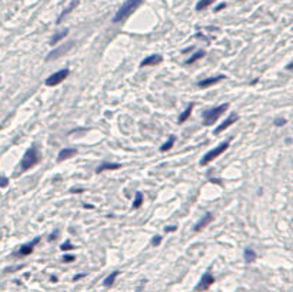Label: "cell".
Returning a JSON list of instances; mask_svg holds the SVG:
<instances>
[{
  "label": "cell",
  "instance_id": "obj_22",
  "mask_svg": "<svg viewBox=\"0 0 293 292\" xmlns=\"http://www.w3.org/2000/svg\"><path fill=\"white\" fill-rule=\"evenodd\" d=\"M142 202H143V195H142V192H137V194H136V199H135V202H133V208L137 209L142 205Z\"/></svg>",
  "mask_w": 293,
  "mask_h": 292
},
{
  "label": "cell",
  "instance_id": "obj_28",
  "mask_svg": "<svg viewBox=\"0 0 293 292\" xmlns=\"http://www.w3.org/2000/svg\"><path fill=\"white\" fill-rule=\"evenodd\" d=\"M160 241H162V238H160V236H155V239L152 241V244L153 245H159V244H160Z\"/></svg>",
  "mask_w": 293,
  "mask_h": 292
},
{
  "label": "cell",
  "instance_id": "obj_24",
  "mask_svg": "<svg viewBox=\"0 0 293 292\" xmlns=\"http://www.w3.org/2000/svg\"><path fill=\"white\" fill-rule=\"evenodd\" d=\"M9 185V179L4 176H0V188H6Z\"/></svg>",
  "mask_w": 293,
  "mask_h": 292
},
{
  "label": "cell",
  "instance_id": "obj_26",
  "mask_svg": "<svg viewBox=\"0 0 293 292\" xmlns=\"http://www.w3.org/2000/svg\"><path fill=\"white\" fill-rule=\"evenodd\" d=\"M285 123H286V119H276L275 120V125L276 126H283Z\"/></svg>",
  "mask_w": 293,
  "mask_h": 292
},
{
  "label": "cell",
  "instance_id": "obj_7",
  "mask_svg": "<svg viewBox=\"0 0 293 292\" xmlns=\"http://www.w3.org/2000/svg\"><path fill=\"white\" fill-rule=\"evenodd\" d=\"M39 241H40V238H34L32 242H29V244H24L20 246V249L16 252V255H19V256H26V255H30L32 252H33L34 246H36L37 244H39Z\"/></svg>",
  "mask_w": 293,
  "mask_h": 292
},
{
  "label": "cell",
  "instance_id": "obj_8",
  "mask_svg": "<svg viewBox=\"0 0 293 292\" xmlns=\"http://www.w3.org/2000/svg\"><path fill=\"white\" fill-rule=\"evenodd\" d=\"M72 48H73V43H72V42H70V43H67V44H66V46H64V44H63V46H60V48H59V49H56V50L50 52V53H49V56H47V58H46V60H53V59H57V58H60L62 54L67 53V52L70 50Z\"/></svg>",
  "mask_w": 293,
  "mask_h": 292
},
{
  "label": "cell",
  "instance_id": "obj_12",
  "mask_svg": "<svg viewBox=\"0 0 293 292\" xmlns=\"http://www.w3.org/2000/svg\"><path fill=\"white\" fill-rule=\"evenodd\" d=\"M212 221H213V215H212V214H206L205 216H203L202 219H200V221L197 222V224H196V226H195V231H196V232L202 231L203 228H205L206 225H209Z\"/></svg>",
  "mask_w": 293,
  "mask_h": 292
},
{
  "label": "cell",
  "instance_id": "obj_5",
  "mask_svg": "<svg viewBox=\"0 0 293 292\" xmlns=\"http://www.w3.org/2000/svg\"><path fill=\"white\" fill-rule=\"evenodd\" d=\"M69 76V69H63V70H59L53 75H50L46 79V86H56L59 83L64 80V79Z\"/></svg>",
  "mask_w": 293,
  "mask_h": 292
},
{
  "label": "cell",
  "instance_id": "obj_30",
  "mask_svg": "<svg viewBox=\"0 0 293 292\" xmlns=\"http://www.w3.org/2000/svg\"><path fill=\"white\" fill-rule=\"evenodd\" d=\"M175 229H176V228H175V226H170V228H166V232H167V231H175Z\"/></svg>",
  "mask_w": 293,
  "mask_h": 292
},
{
  "label": "cell",
  "instance_id": "obj_9",
  "mask_svg": "<svg viewBox=\"0 0 293 292\" xmlns=\"http://www.w3.org/2000/svg\"><path fill=\"white\" fill-rule=\"evenodd\" d=\"M237 119H239V116L236 115V113H232V115H230L229 118H227V119H226L225 122L222 123V125H220V126H217V128H216L215 133H220V132H223V130H225V129H227L229 126H232L233 123H236V120H237Z\"/></svg>",
  "mask_w": 293,
  "mask_h": 292
},
{
  "label": "cell",
  "instance_id": "obj_16",
  "mask_svg": "<svg viewBox=\"0 0 293 292\" xmlns=\"http://www.w3.org/2000/svg\"><path fill=\"white\" fill-rule=\"evenodd\" d=\"M67 33H69V29H64V30H62V32H59V33H56L53 36V38L50 39V44H56V43H59V42L62 40V39H64L66 36H67Z\"/></svg>",
  "mask_w": 293,
  "mask_h": 292
},
{
  "label": "cell",
  "instance_id": "obj_3",
  "mask_svg": "<svg viewBox=\"0 0 293 292\" xmlns=\"http://www.w3.org/2000/svg\"><path fill=\"white\" fill-rule=\"evenodd\" d=\"M227 108H229V105L225 103V105H220V106H217V108H213V109H210V110H207V112H205V115H203V123H205L206 126L213 125V123L223 115V112H225Z\"/></svg>",
  "mask_w": 293,
  "mask_h": 292
},
{
  "label": "cell",
  "instance_id": "obj_17",
  "mask_svg": "<svg viewBox=\"0 0 293 292\" xmlns=\"http://www.w3.org/2000/svg\"><path fill=\"white\" fill-rule=\"evenodd\" d=\"M117 275H119V271H115V272H112L110 275L107 276V278L103 281V285L106 286V288H109V286H112L113 284H115V279L117 278Z\"/></svg>",
  "mask_w": 293,
  "mask_h": 292
},
{
  "label": "cell",
  "instance_id": "obj_29",
  "mask_svg": "<svg viewBox=\"0 0 293 292\" xmlns=\"http://www.w3.org/2000/svg\"><path fill=\"white\" fill-rule=\"evenodd\" d=\"M223 7H226V3H223V4H220V6H217L216 7V12H219V10H222Z\"/></svg>",
  "mask_w": 293,
  "mask_h": 292
},
{
  "label": "cell",
  "instance_id": "obj_18",
  "mask_svg": "<svg viewBox=\"0 0 293 292\" xmlns=\"http://www.w3.org/2000/svg\"><path fill=\"white\" fill-rule=\"evenodd\" d=\"M192 109H193V103H190V105L186 108L185 112L179 116V123H183V122H186V120L189 119V116H190V113H192Z\"/></svg>",
  "mask_w": 293,
  "mask_h": 292
},
{
  "label": "cell",
  "instance_id": "obj_11",
  "mask_svg": "<svg viewBox=\"0 0 293 292\" xmlns=\"http://www.w3.org/2000/svg\"><path fill=\"white\" fill-rule=\"evenodd\" d=\"M225 78H226V76H223V75L215 76V78H207V79H205V80H200L199 83H197V86H199V88H209V86L216 85V83L222 82Z\"/></svg>",
  "mask_w": 293,
  "mask_h": 292
},
{
  "label": "cell",
  "instance_id": "obj_20",
  "mask_svg": "<svg viewBox=\"0 0 293 292\" xmlns=\"http://www.w3.org/2000/svg\"><path fill=\"white\" fill-rule=\"evenodd\" d=\"M256 258H257V255H256V252L253 251V249H250V248H247L246 251H245V259H246V262H255L256 261Z\"/></svg>",
  "mask_w": 293,
  "mask_h": 292
},
{
  "label": "cell",
  "instance_id": "obj_1",
  "mask_svg": "<svg viewBox=\"0 0 293 292\" xmlns=\"http://www.w3.org/2000/svg\"><path fill=\"white\" fill-rule=\"evenodd\" d=\"M142 3H143V0H126L125 3L122 4L120 9L117 10V13L115 14V17H113V23H119V22L126 20Z\"/></svg>",
  "mask_w": 293,
  "mask_h": 292
},
{
  "label": "cell",
  "instance_id": "obj_14",
  "mask_svg": "<svg viewBox=\"0 0 293 292\" xmlns=\"http://www.w3.org/2000/svg\"><path fill=\"white\" fill-rule=\"evenodd\" d=\"M77 153L76 149H62L59 152V160H64V159H69V158L74 156Z\"/></svg>",
  "mask_w": 293,
  "mask_h": 292
},
{
  "label": "cell",
  "instance_id": "obj_10",
  "mask_svg": "<svg viewBox=\"0 0 293 292\" xmlns=\"http://www.w3.org/2000/svg\"><path fill=\"white\" fill-rule=\"evenodd\" d=\"M163 58L160 56V54H150V56H147L146 59H143L140 63V66H156L159 65V63H162Z\"/></svg>",
  "mask_w": 293,
  "mask_h": 292
},
{
  "label": "cell",
  "instance_id": "obj_21",
  "mask_svg": "<svg viewBox=\"0 0 293 292\" xmlns=\"http://www.w3.org/2000/svg\"><path fill=\"white\" fill-rule=\"evenodd\" d=\"M203 56H205V52H203V50H199V52H196V53L193 54L192 58H189L187 60H186V65H192V63H195L196 60H199V59H202Z\"/></svg>",
  "mask_w": 293,
  "mask_h": 292
},
{
  "label": "cell",
  "instance_id": "obj_25",
  "mask_svg": "<svg viewBox=\"0 0 293 292\" xmlns=\"http://www.w3.org/2000/svg\"><path fill=\"white\" fill-rule=\"evenodd\" d=\"M62 249H63V251H70V249H73V245H72L70 242H66V244L62 245Z\"/></svg>",
  "mask_w": 293,
  "mask_h": 292
},
{
  "label": "cell",
  "instance_id": "obj_6",
  "mask_svg": "<svg viewBox=\"0 0 293 292\" xmlns=\"http://www.w3.org/2000/svg\"><path fill=\"white\" fill-rule=\"evenodd\" d=\"M213 282H215V278H213V275L210 274V272H206L205 275L202 276L200 282L197 284V285H196V291H197V292L207 291V289H209L210 286L213 285Z\"/></svg>",
  "mask_w": 293,
  "mask_h": 292
},
{
  "label": "cell",
  "instance_id": "obj_15",
  "mask_svg": "<svg viewBox=\"0 0 293 292\" xmlns=\"http://www.w3.org/2000/svg\"><path fill=\"white\" fill-rule=\"evenodd\" d=\"M79 2H80V0H72V3L69 4V7H67V9H66V10H63V12H62V14H60V16H59V19H57V23H60V22L63 20V17H64V16H67V14L70 13L72 10H73L74 7L77 6V4H79Z\"/></svg>",
  "mask_w": 293,
  "mask_h": 292
},
{
  "label": "cell",
  "instance_id": "obj_4",
  "mask_svg": "<svg viewBox=\"0 0 293 292\" xmlns=\"http://www.w3.org/2000/svg\"><path fill=\"white\" fill-rule=\"evenodd\" d=\"M229 148V140H226V142H223V143H220L219 146H216L215 149H212V150H209V152L206 153L205 156L202 158V160H200V165L202 166H205V165H207L209 162H212L213 159H216L217 156H220L223 152H225L226 149Z\"/></svg>",
  "mask_w": 293,
  "mask_h": 292
},
{
  "label": "cell",
  "instance_id": "obj_23",
  "mask_svg": "<svg viewBox=\"0 0 293 292\" xmlns=\"http://www.w3.org/2000/svg\"><path fill=\"white\" fill-rule=\"evenodd\" d=\"M173 143H175V138H173V136H170V139H169L167 142H166L165 145L162 146V148H160V150H162V152H166V150H169V149H170V148L173 146Z\"/></svg>",
  "mask_w": 293,
  "mask_h": 292
},
{
  "label": "cell",
  "instance_id": "obj_13",
  "mask_svg": "<svg viewBox=\"0 0 293 292\" xmlns=\"http://www.w3.org/2000/svg\"><path fill=\"white\" fill-rule=\"evenodd\" d=\"M119 168H120L119 163H102L100 166H97L96 173H100L103 170H115V169H119Z\"/></svg>",
  "mask_w": 293,
  "mask_h": 292
},
{
  "label": "cell",
  "instance_id": "obj_19",
  "mask_svg": "<svg viewBox=\"0 0 293 292\" xmlns=\"http://www.w3.org/2000/svg\"><path fill=\"white\" fill-rule=\"evenodd\" d=\"M216 0H200L199 3L196 4V10L200 12V10H205V9H207V7L210 6V4H213Z\"/></svg>",
  "mask_w": 293,
  "mask_h": 292
},
{
  "label": "cell",
  "instance_id": "obj_27",
  "mask_svg": "<svg viewBox=\"0 0 293 292\" xmlns=\"http://www.w3.org/2000/svg\"><path fill=\"white\" fill-rule=\"evenodd\" d=\"M63 261L64 262H72V261H74V256H72V255H66L63 258Z\"/></svg>",
  "mask_w": 293,
  "mask_h": 292
},
{
  "label": "cell",
  "instance_id": "obj_2",
  "mask_svg": "<svg viewBox=\"0 0 293 292\" xmlns=\"http://www.w3.org/2000/svg\"><path fill=\"white\" fill-rule=\"evenodd\" d=\"M40 160V153L37 150V146H32L30 149L24 153L23 159L20 162V170H27L33 168L34 165H37Z\"/></svg>",
  "mask_w": 293,
  "mask_h": 292
}]
</instances>
